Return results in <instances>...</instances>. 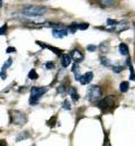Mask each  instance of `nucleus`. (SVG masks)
<instances>
[{
  "label": "nucleus",
  "instance_id": "nucleus-5",
  "mask_svg": "<svg viewBox=\"0 0 135 146\" xmlns=\"http://www.w3.org/2000/svg\"><path fill=\"white\" fill-rule=\"evenodd\" d=\"M11 116L14 117V124H16V125H24L27 121L26 115L20 111H14V115H11Z\"/></svg>",
  "mask_w": 135,
  "mask_h": 146
},
{
  "label": "nucleus",
  "instance_id": "nucleus-7",
  "mask_svg": "<svg viewBox=\"0 0 135 146\" xmlns=\"http://www.w3.org/2000/svg\"><path fill=\"white\" fill-rule=\"evenodd\" d=\"M61 64L63 68H68L71 64V56L68 54H63L61 56Z\"/></svg>",
  "mask_w": 135,
  "mask_h": 146
},
{
  "label": "nucleus",
  "instance_id": "nucleus-20",
  "mask_svg": "<svg viewBox=\"0 0 135 146\" xmlns=\"http://www.w3.org/2000/svg\"><path fill=\"white\" fill-rule=\"evenodd\" d=\"M87 50H88L89 52H94V51H96V46H94V45H88Z\"/></svg>",
  "mask_w": 135,
  "mask_h": 146
},
{
  "label": "nucleus",
  "instance_id": "nucleus-22",
  "mask_svg": "<svg viewBox=\"0 0 135 146\" xmlns=\"http://www.w3.org/2000/svg\"><path fill=\"white\" fill-rule=\"evenodd\" d=\"M45 66H46V69H53L54 68V64L53 63H46Z\"/></svg>",
  "mask_w": 135,
  "mask_h": 146
},
{
  "label": "nucleus",
  "instance_id": "nucleus-16",
  "mask_svg": "<svg viewBox=\"0 0 135 146\" xmlns=\"http://www.w3.org/2000/svg\"><path fill=\"white\" fill-rule=\"evenodd\" d=\"M11 62H13V60H11V58H8V60H7V63L3 64V66H2V70H6L7 68H9V66L11 65Z\"/></svg>",
  "mask_w": 135,
  "mask_h": 146
},
{
  "label": "nucleus",
  "instance_id": "nucleus-12",
  "mask_svg": "<svg viewBox=\"0 0 135 146\" xmlns=\"http://www.w3.org/2000/svg\"><path fill=\"white\" fill-rule=\"evenodd\" d=\"M28 78L31 80H36V79H39V74H37V72L35 70H32L31 72L28 73Z\"/></svg>",
  "mask_w": 135,
  "mask_h": 146
},
{
  "label": "nucleus",
  "instance_id": "nucleus-4",
  "mask_svg": "<svg viewBox=\"0 0 135 146\" xmlns=\"http://www.w3.org/2000/svg\"><path fill=\"white\" fill-rule=\"evenodd\" d=\"M87 97H88V100L91 101V102H95L101 99V89L98 87V86H92L89 88L88 93H87Z\"/></svg>",
  "mask_w": 135,
  "mask_h": 146
},
{
  "label": "nucleus",
  "instance_id": "nucleus-15",
  "mask_svg": "<svg viewBox=\"0 0 135 146\" xmlns=\"http://www.w3.org/2000/svg\"><path fill=\"white\" fill-rule=\"evenodd\" d=\"M63 109H65V110H70V109H71L70 102H69L68 100H64V101H63Z\"/></svg>",
  "mask_w": 135,
  "mask_h": 146
},
{
  "label": "nucleus",
  "instance_id": "nucleus-11",
  "mask_svg": "<svg viewBox=\"0 0 135 146\" xmlns=\"http://www.w3.org/2000/svg\"><path fill=\"white\" fill-rule=\"evenodd\" d=\"M130 88V83L127 81H123L120 84H119V90L122 92H126Z\"/></svg>",
  "mask_w": 135,
  "mask_h": 146
},
{
  "label": "nucleus",
  "instance_id": "nucleus-19",
  "mask_svg": "<svg viewBox=\"0 0 135 146\" xmlns=\"http://www.w3.org/2000/svg\"><path fill=\"white\" fill-rule=\"evenodd\" d=\"M6 29H7V25L5 24V25H2V26H1V29H0V35H5Z\"/></svg>",
  "mask_w": 135,
  "mask_h": 146
},
{
  "label": "nucleus",
  "instance_id": "nucleus-21",
  "mask_svg": "<svg viewBox=\"0 0 135 146\" xmlns=\"http://www.w3.org/2000/svg\"><path fill=\"white\" fill-rule=\"evenodd\" d=\"M6 52H7V53H15V52H16V48H14V47H8V48L6 50Z\"/></svg>",
  "mask_w": 135,
  "mask_h": 146
},
{
  "label": "nucleus",
  "instance_id": "nucleus-10",
  "mask_svg": "<svg viewBox=\"0 0 135 146\" xmlns=\"http://www.w3.org/2000/svg\"><path fill=\"white\" fill-rule=\"evenodd\" d=\"M119 53L122 55H127L128 54V46L124 43L119 44Z\"/></svg>",
  "mask_w": 135,
  "mask_h": 146
},
{
  "label": "nucleus",
  "instance_id": "nucleus-24",
  "mask_svg": "<svg viewBox=\"0 0 135 146\" xmlns=\"http://www.w3.org/2000/svg\"><path fill=\"white\" fill-rule=\"evenodd\" d=\"M130 79L131 80H133V81H135V73H131V75H130Z\"/></svg>",
  "mask_w": 135,
  "mask_h": 146
},
{
  "label": "nucleus",
  "instance_id": "nucleus-6",
  "mask_svg": "<svg viewBox=\"0 0 135 146\" xmlns=\"http://www.w3.org/2000/svg\"><path fill=\"white\" fill-rule=\"evenodd\" d=\"M92 79H94V74H92V72H87L86 74H83V75L80 76L79 81H80V83H81L82 86H86V84L90 83V82L92 81Z\"/></svg>",
  "mask_w": 135,
  "mask_h": 146
},
{
  "label": "nucleus",
  "instance_id": "nucleus-3",
  "mask_svg": "<svg viewBox=\"0 0 135 146\" xmlns=\"http://www.w3.org/2000/svg\"><path fill=\"white\" fill-rule=\"evenodd\" d=\"M47 91L46 88H39V87H34L31 91V98H29V104L31 105H36L39 102V99Z\"/></svg>",
  "mask_w": 135,
  "mask_h": 146
},
{
  "label": "nucleus",
  "instance_id": "nucleus-13",
  "mask_svg": "<svg viewBox=\"0 0 135 146\" xmlns=\"http://www.w3.org/2000/svg\"><path fill=\"white\" fill-rule=\"evenodd\" d=\"M70 94H71V97H72L73 101H77L78 99H79V94L77 93V91H76V89H74V88H72V89L70 90Z\"/></svg>",
  "mask_w": 135,
  "mask_h": 146
},
{
  "label": "nucleus",
  "instance_id": "nucleus-23",
  "mask_svg": "<svg viewBox=\"0 0 135 146\" xmlns=\"http://www.w3.org/2000/svg\"><path fill=\"white\" fill-rule=\"evenodd\" d=\"M107 23H108V24H110V25H112V24H114V25L117 24V21H116V20H112V19H108V20H107Z\"/></svg>",
  "mask_w": 135,
  "mask_h": 146
},
{
  "label": "nucleus",
  "instance_id": "nucleus-18",
  "mask_svg": "<svg viewBox=\"0 0 135 146\" xmlns=\"http://www.w3.org/2000/svg\"><path fill=\"white\" fill-rule=\"evenodd\" d=\"M88 27H89V25H88V24H84V23L79 25V29H81V31H84V29H87Z\"/></svg>",
  "mask_w": 135,
  "mask_h": 146
},
{
  "label": "nucleus",
  "instance_id": "nucleus-14",
  "mask_svg": "<svg viewBox=\"0 0 135 146\" xmlns=\"http://www.w3.org/2000/svg\"><path fill=\"white\" fill-rule=\"evenodd\" d=\"M100 2L104 6H113V3L115 2V0H100Z\"/></svg>",
  "mask_w": 135,
  "mask_h": 146
},
{
  "label": "nucleus",
  "instance_id": "nucleus-9",
  "mask_svg": "<svg viewBox=\"0 0 135 146\" xmlns=\"http://www.w3.org/2000/svg\"><path fill=\"white\" fill-rule=\"evenodd\" d=\"M69 34V31L68 29H54L53 31V36L57 37V38H62L63 36H67Z\"/></svg>",
  "mask_w": 135,
  "mask_h": 146
},
{
  "label": "nucleus",
  "instance_id": "nucleus-8",
  "mask_svg": "<svg viewBox=\"0 0 135 146\" xmlns=\"http://www.w3.org/2000/svg\"><path fill=\"white\" fill-rule=\"evenodd\" d=\"M71 57H72L76 62H81V61L83 60V54H82L80 51H78V50H73L72 53H71Z\"/></svg>",
  "mask_w": 135,
  "mask_h": 146
},
{
  "label": "nucleus",
  "instance_id": "nucleus-1",
  "mask_svg": "<svg viewBox=\"0 0 135 146\" xmlns=\"http://www.w3.org/2000/svg\"><path fill=\"white\" fill-rule=\"evenodd\" d=\"M46 13V9L44 7L39 6H28L21 10V14L27 17H41Z\"/></svg>",
  "mask_w": 135,
  "mask_h": 146
},
{
  "label": "nucleus",
  "instance_id": "nucleus-2",
  "mask_svg": "<svg viewBox=\"0 0 135 146\" xmlns=\"http://www.w3.org/2000/svg\"><path fill=\"white\" fill-rule=\"evenodd\" d=\"M116 106V96H108L104 100H101L98 105V107L104 111H110Z\"/></svg>",
  "mask_w": 135,
  "mask_h": 146
},
{
  "label": "nucleus",
  "instance_id": "nucleus-17",
  "mask_svg": "<svg viewBox=\"0 0 135 146\" xmlns=\"http://www.w3.org/2000/svg\"><path fill=\"white\" fill-rule=\"evenodd\" d=\"M123 66H113V71L116 73H119V72H122L123 71Z\"/></svg>",
  "mask_w": 135,
  "mask_h": 146
}]
</instances>
